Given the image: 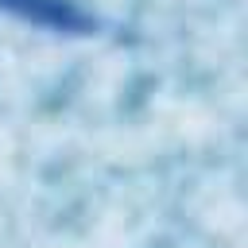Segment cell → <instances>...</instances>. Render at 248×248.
I'll return each mask as SVG.
<instances>
[{"label":"cell","mask_w":248,"mask_h":248,"mask_svg":"<svg viewBox=\"0 0 248 248\" xmlns=\"http://www.w3.org/2000/svg\"><path fill=\"white\" fill-rule=\"evenodd\" d=\"M0 8L27 19V23L50 27V31H74V35L93 31V19L70 0H0Z\"/></svg>","instance_id":"6da1fadb"}]
</instances>
